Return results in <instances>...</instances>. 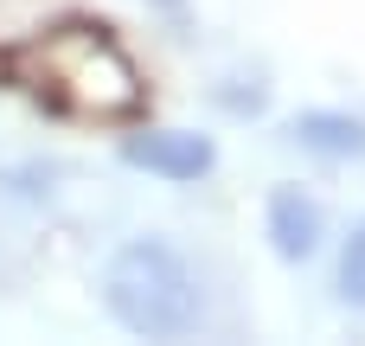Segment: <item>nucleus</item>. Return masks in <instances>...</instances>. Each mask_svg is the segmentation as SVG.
<instances>
[{
	"instance_id": "obj_1",
	"label": "nucleus",
	"mask_w": 365,
	"mask_h": 346,
	"mask_svg": "<svg viewBox=\"0 0 365 346\" xmlns=\"http://www.w3.org/2000/svg\"><path fill=\"white\" fill-rule=\"evenodd\" d=\"M6 71H19V83L38 103H51L77 122H128L148 103L135 58L115 45L109 26H90V19H64L51 32H38L32 45H19L6 58Z\"/></svg>"
},
{
	"instance_id": "obj_2",
	"label": "nucleus",
	"mask_w": 365,
	"mask_h": 346,
	"mask_svg": "<svg viewBox=\"0 0 365 346\" xmlns=\"http://www.w3.org/2000/svg\"><path fill=\"white\" fill-rule=\"evenodd\" d=\"M103 302L141 340H186L199 327V283H192L186 257L160 238H135L109 257Z\"/></svg>"
},
{
	"instance_id": "obj_3",
	"label": "nucleus",
	"mask_w": 365,
	"mask_h": 346,
	"mask_svg": "<svg viewBox=\"0 0 365 346\" xmlns=\"http://www.w3.org/2000/svg\"><path fill=\"white\" fill-rule=\"evenodd\" d=\"M122 161L148 167V173H167V180H199V173H212V141L180 135V128H154V135H128Z\"/></svg>"
},
{
	"instance_id": "obj_4",
	"label": "nucleus",
	"mask_w": 365,
	"mask_h": 346,
	"mask_svg": "<svg viewBox=\"0 0 365 346\" xmlns=\"http://www.w3.org/2000/svg\"><path fill=\"white\" fill-rule=\"evenodd\" d=\"M269 244L282 263H302L321 250V205L302 186H276L269 193Z\"/></svg>"
},
{
	"instance_id": "obj_5",
	"label": "nucleus",
	"mask_w": 365,
	"mask_h": 346,
	"mask_svg": "<svg viewBox=\"0 0 365 346\" xmlns=\"http://www.w3.org/2000/svg\"><path fill=\"white\" fill-rule=\"evenodd\" d=\"M289 135L308 154H327V161H359L365 154V122L359 116H340V109H308V116L289 122Z\"/></svg>"
},
{
	"instance_id": "obj_6",
	"label": "nucleus",
	"mask_w": 365,
	"mask_h": 346,
	"mask_svg": "<svg viewBox=\"0 0 365 346\" xmlns=\"http://www.w3.org/2000/svg\"><path fill=\"white\" fill-rule=\"evenodd\" d=\"M340 295L365 308V225L353 231V244H346V257H340Z\"/></svg>"
},
{
	"instance_id": "obj_7",
	"label": "nucleus",
	"mask_w": 365,
	"mask_h": 346,
	"mask_svg": "<svg viewBox=\"0 0 365 346\" xmlns=\"http://www.w3.org/2000/svg\"><path fill=\"white\" fill-rule=\"evenodd\" d=\"M154 6H167V13H180V6H186V0H154Z\"/></svg>"
}]
</instances>
